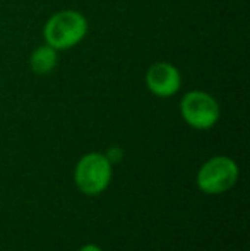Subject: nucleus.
Here are the masks:
<instances>
[{
    "instance_id": "obj_2",
    "label": "nucleus",
    "mask_w": 250,
    "mask_h": 251,
    "mask_svg": "<svg viewBox=\"0 0 250 251\" xmlns=\"http://www.w3.org/2000/svg\"><path fill=\"white\" fill-rule=\"evenodd\" d=\"M238 175L240 171L233 159L226 155H216L200 166L197 173V186L204 193L218 195L233 188L238 181Z\"/></svg>"
},
{
    "instance_id": "obj_5",
    "label": "nucleus",
    "mask_w": 250,
    "mask_h": 251,
    "mask_svg": "<svg viewBox=\"0 0 250 251\" xmlns=\"http://www.w3.org/2000/svg\"><path fill=\"white\" fill-rule=\"evenodd\" d=\"M146 84L147 89L160 98H170L178 93L182 84L180 72L177 67L167 62H158L147 69L146 74Z\"/></svg>"
},
{
    "instance_id": "obj_6",
    "label": "nucleus",
    "mask_w": 250,
    "mask_h": 251,
    "mask_svg": "<svg viewBox=\"0 0 250 251\" xmlns=\"http://www.w3.org/2000/svg\"><path fill=\"white\" fill-rule=\"evenodd\" d=\"M57 51L58 50H55V48L50 47V45H43V47L36 48L29 60L31 70H33L34 74H38V75L50 74L52 70L57 67V62H58Z\"/></svg>"
},
{
    "instance_id": "obj_3",
    "label": "nucleus",
    "mask_w": 250,
    "mask_h": 251,
    "mask_svg": "<svg viewBox=\"0 0 250 251\" xmlns=\"http://www.w3.org/2000/svg\"><path fill=\"white\" fill-rule=\"evenodd\" d=\"M76 185L86 195H98L105 192L111 181V162L105 154L89 152L83 155L76 166Z\"/></svg>"
},
{
    "instance_id": "obj_7",
    "label": "nucleus",
    "mask_w": 250,
    "mask_h": 251,
    "mask_svg": "<svg viewBox=\"0 0 250 251\" xmlns=\"http://www.w3.org/2000/svg\"><path fill=\"white\" fill-rule=\"evenodd\" d=\"M105 155H107V159L110 162H118L122 159V155H124V152H122V149H118V147H113V149H110Z\"/></svg>"
},
{
    "instance_id": "obj_8",
    "label": "nucleus",
    "mask_w": 250,
    "mask_h": 251,
    "mask_svg": "<svg viewBox=\"0 0 250 251\" xmlns=\"http://www.w3.org/2000/svg\"><path fill=\"white\" fill-rule=\"evenodd\" d=\"M79 251H101V248L96 245H86V246H83Z\"/></svg>"
},
{
    "instance_id": "obj_4",
    "label": "nucleus",
    "mask_w": 250,
    "mask_h": 251,
    "mask_svg": "<svg viewBox=\"0 0 250 251\" xmlns=\"http://www.w3.org/2000/svg\"><path fill=\"white\" fill-rule=\"evenodd\" d=\"M180 113L182 118L192 128L207 130L213 128L220 120V104L211 94L204 91H190L182 98Z\"/></svg>"
},
{
    "instance_id": "obj_1",
    "label": "nucleus",
    "mask_w": 250,
    "mask_h": 251,
    "mask_svg": "<svg viewBox=\"0 0 250 251\" xmlns=\"http://www.w3.org/2000/svg\"><path fill=\"white\" fill-rule=\"evenodd\" d=\"M87 34V21L77 10H60L47 21L43 36L55 50H69L79 45Z\"/></svg>"
}]
</instances>
